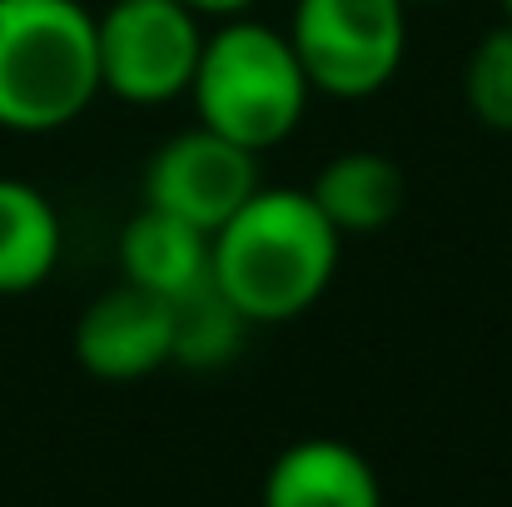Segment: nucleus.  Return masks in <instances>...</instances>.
<instances>
[{"label": "nucleus", "instance_id": "obj_1", "mask_svg": "<svg viewBox=\"0 0 512 507\" xmlns=\"http://www.w3.org/2000/svg\"><path fill=\"white\" fill-rule=\"evenodd\" d=\"M339 229L319 214L309 189H254V199L214 229L209 284L244 324H289L309 314L334 269Z\"/></svg>", "mask_w": 512, "mask_h": 507}, {"label": "nucleus", "instance_id": "obj_2", "mask_svg": "<svg viewBox=\"0 0 512 507\" xmlns=\"http://www.w3.org/2000/svg\"><path fill=\"white\" fill-rule=\"evenodd\" d=\"M95 95V15L80 0H0V130H65Z\"/></svg>", "mask_w": 512, "mask_h": 507}, {"label": "nucleus", "instance_id": "obj_3", "mask_svg": "<svg viewBox=\"0 0 512 507\" xmlns=\"http://www.w3.org/2000/svg\"><path fill=\"white\" fill-rule=\"evenodd\" d=\"M309 75L289 45V35L259 25V20H229L214 35H204L199 70H194V110L199 125L214 135L264 155L279 140H289L309 105Z\"/></svg>", "mask_w": 512, "mask_h": 507}, {"label": "nucleus", "instance_id": "obj_4", "mask_svg": "<svg viewBox=\"0 0 512 507\" xmlns=\"http://www.w3.org/2000/svg\"><path fill=\"white\" fill-rule=\"evenodd\" d=\"M289 45L314 90L363 100L378 95L408 50L403 0H299L289 20Z\"/></svg>", "mask_w": 512, "mask_h": 507}, {"label": "nucleus", "instance_id": "obj_5", "mask_svg": "<svg viewBox=\"0 0 512 507\" xmlns=\"http://www.w3.org/2000/svg\"><path fill=\"white\" fill-rule=\"evenodd\" d=\"M100 90L125 105H165L189 95L204 30L184 0H115L95 20Z\"/></svg>", "mask_w": 512, "mask_h": 507}, {"label": "nucleus", "instance_id": "obj_6", "mask_svg": "<svg viewBox=\"0 0 512 507\" xmlns=\"http://www.w3.org/2000/svg\"><path fill=\"white\" fill-rule=\"evenodd\" d=\"M259 189V155L194 125L165 140L145 169V204L165 209L174 219L214 234L224 229Z\"/></svg>", "mask_w": 512, "mask_h": 507}, {"label": "nucleus", "instance_id": "obj_7", "mask_svg": "<svg viewBox=\"0 0 512 507\" xmlns=\"http://www.w3.org/2000/svg\"><path fill=\"white\" fill-rule=\"evenodd\" d=\"M75 358L90 378L135 383L174 363V304L120 284L100 294L75 324Z\"/></svg>", "mask_w": 512, "mask_h": 507}, {"label": "nucleus", "instance_id": "obj_8", "mask_svg": "<svg viewBox=\"0 0 512 507\" xmlns=\"http://www.w3.org/2000/svg\"><path fill=\"white\" fill-rule=\"evenodd\" d=\"M264 507H383V488L353 443L304 438L269 463Z\"/></svg>", "mask_w": 512, "mask_h": 507}, {"label": "nucleus", "instance_id": "obj_9", "mask_svg": "<svg viewBox=\"0 0 512 507\" xmlns=\"http://www.w3.org/2000/svg\"><path fill=\"white\" fill-rule=\"evenodd\" d=\"M209 249H214V234L145 204L120 234V269H125V284L179 304L209 289Z\"/></svg>", "mask_w": 512, "mask_h": 507}, {"label": "nucleus", "instance_id": "obj_10", "mask_svg": "<svg viewBox=\"0 0 512 507\" xmlns=\"http://www.w3.org/2000/svg\"><path fill=\"white\" fill-rule=\"evenodd\" d=\"M309 199L339 229V239H348V234H378L403 209V169L393 165L388 155L348 150V155H334L329 165L319 169Z\"/></svg>", "mask_w": 512, "mask_h": 507}, {"label": "nucleus", "instance_id": "obj_11", "mask_svg": "<svg viewBox=\"0 0 512 507\" xmlns=\"http://www.w3.org/2000/svg\"><path fill=\"white\" fill-rule=\"evenodd\" d=\"M60 264V214L55 204L25 184L0 179V294L40 289Z\"/></svg>", "mask_w": 512, "mask_h": 507}, {"label": "nucleus", "instance_id": "obj_12", "mask_svg": "<svg viewBox=\"0 0 512 507\" xmlns=\"http://www.w3.org/2000/svg\"><path fill=\"white\" fill-rule=\"evenodd\" d=\"M244 319L209 289L189 294L174 304V363H189V368H219L234 358L239 338H244Z\"/></svg>", "mask_w": 512, "mask_h": 507}, {"label": "nucleus", "instance_id": "obj_13", "mask_svg": "<svg viewBox=\"0 0 512 507\" xmlns=\"http://www.w3.org/2000/svg\"><path fill=\"white\" fill-rule=\"evenodd\" d=\"M463 95H468V110L498 130V135H512V25H498L488 30L468 65H463Z\"/></svg>", "mask_w": 512, "mask_h": 507}, {"label": "nucleus", "instance_id": "obj_14", "mask_svg": "<svg viewBox=\"0 0 512 507\" xmlns=\"http://www.w3.org/2000/svg\"><path fill=\"white\" fill-rule=\"evenodd\" d=\"M194 15H224V20H234V15H244L254 0H184Z\"/></svg>", "mask_w": 512, "mask_h": 507}, {"label": "nucleus", "instance_id": "obj_15", "mask_svg": "<svg viewBox=\"0 0 512 507\" xmlns=\"http://www.w3.org/2000/svg\"><path fill=\"white\" fill-rule=\"evenodd\" d=\"M403 5H433V0H403Z\"/></svg>", "mask_w": 512, "mask_h": 507}, {"label": "nucleus", "instance_id": "obj_16", "mask_svg": "<svg viewBox=\"0 0 512 507\" xmlns=\"http://www.w3.org/2000/svg\"><path fill=\"white\" fill-rule=\"evenodd\" d=\"M503 10H508V25H512V0H503Z\"/></svg>", "mask_w": 512, "mask_h": 507}]
</instances>
